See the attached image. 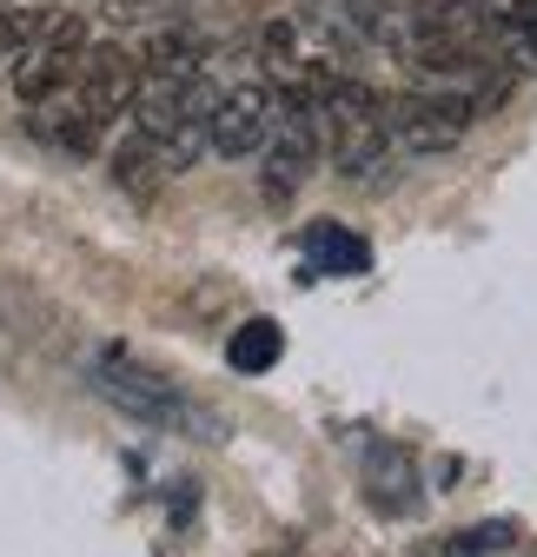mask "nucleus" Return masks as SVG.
<instances>
[{
	"label": "nucleus",
	"instance_id": "obj_1",
	"mask_svg": "<svg viewBox=\"0 0 537 557\" xmlns=\"http://www.w3.org/2000/svg\"><path fill=\"white\" fill-rule=\"evenodd\" d=\"M133 100H140V53L133 47H87L80 74L60 94L27 107V126L60 153H93L107 139V126L133 113Z\"/></svg>",
	"mask_w": 537,
	"mask_h": 557
},
{
	"label": "nucleus",
	"instance_id": "obj_2",
	"mask_svg": "<svg viewBox=\"0 0 537 557\" xmlns=\"http://www.w3.org/2000/svg\"><path fill=\"white\" fill-rule=\"evenodd\" d=\"M312 100H319V126H325V160L339 166V180L352 186H378L391 153H398V139H391V100H378L365 81L352 74H332L325 60L305 66V81H299Z\"/></svg>",
	"mask_w": 537,
	"mask_h": 557
},
{
	"label": "nucleus",
	"instance_id": "obj_3",
	"mask_svg": "<svg viewBox=\"0 0 537 557\" xmlns=\"http://www.w3.org/2000/svg\"><path fill=\"white\" fill-rule=\"evenodd\" d=\"M87 21L74 8H21V34L8 47V81L14 94L34 107L47 94H60L66 81L80 74V60H87Z\"/></svg>",
	"mask_w": 537,
	"mask_h": 557
},
{
	"label": "nucleus",
	"instance_id": "obj_4",
	"mask_svg": "<svg viewBox=\"0 0 537 557\" xmlns=\"http://www.w3.org/2000/svg\"><path fill=\"white\" fill-rule=\"evenodd\" d=\"M87 385H93L107 405H120L126 418L153 425V432H192V425H207V411H199L166 372H153L140 352H126V345H93Z\"/></svg>",
	"mask_w": 537,
	"mask_h": 557
},
{
	"label": "nucleus",
	"instance_id": "obj_5",
	"mask_svg": "<svg viewBox=\"0 0 537 557\" xmlns=\"http://www.w3.org/2000/svg\"><path fill=\"white\" fill-rule=\"evenodd\" d=\"M319 153H325L319 100H312L305 87H286V94H279V126H273V139H265V153H259V193L273 199V206H286V199L312 180Z\"/></svg>",
	"mask_w": 537,
	"mask_h": 557
},
{
	"label": "nucleus",
	"instance_id": "obj_6",
	"mask_svg": "<svg viewBox=\"0 0 537 557\" xmlns=\"http://www.w3.org/2000/svg\"><path fill=\"white\" fill-rule=\"evenodd\" d=\"M485 100L472 87H451V81H432V87H412L391 100V139L405 153H451L464 133L478 126Z\"/></svg>",
	"mask_w": 537,
	"mask_h": 557
},
{
	"label": "nucleus",
	"instance_id": "obj_7",
	"mask_svg": "<svg viewBox=\"0 0 537 557\" xmlns=\"http://www.w3.org/2000/svg\"><path fill=\"white\" fill-rule=\"evenodd\" d=\"M273 126H279V94L265 87V81H239V87H220L207 147H213L220 160H252V153H265Z\"/></svg>",
	"mask_w": 537,
	"mask_h": 557
},
{
	"label": "nucleus",
	"instance_id": "obj_8",
	"mask_svg": "<svg viewBox=\"0 0 537 557\" xmlns=\"http://www.w3.org/2000/svg\"><path fill=\"white\" fill-rule=\"evenodd\" d=\"M299 252H305V272H319V278H352V272L372 265V246L359 233H346V226H332V220L305 226Z\"/></svg>",
	"mask_w": 537,
	"mask_h": 557
},
{
	"label": "nucleus",
	"instance_id": "obj_9",
	"mask_svg": "<svg viewBox=\"0 0 537 557\" xmlns=\"http://www.w3.org/2000/svg\"><path fill=\"white\" fill-rule=\"evenodd\" d=\"M372 505L378 511H419V492H412V458L405 451H391V445H372Z\"/></svg>",
	"mask_w": 537,
	"mask_h": 557
},
{
	"label": "nucleus",
	"instance_id": "obj_10",
	"mask_svg": "<svg viewBox=\"0 0 537 557\" xmlns=\"http://www.w3.org/2000/svg\"><path fill=\"white\" fill-rule=\"evenodd\" d=\"M279 352H286V332H279L273 319H246V325L226 338V359H233V372H246V379L273 372V366H279Z\"/></svg>",
	"mask_w": 537,
	"mask_h": 557
},
{
	"label": "nucleus",
	"instance_id": "obj_11",
	"mask_svg": "<svg viewBox=\"0 0 537 557\" xmlns=\"http://www.w3.org/2000/svg\"><path fill=\"white\" fill-rule=\"evenodd\" d=\"M405 8H412V0H346V21H352L365 40H378V47L398 53V34H405Z\"/></svg>",
	"mask_w": 537,
	"mask_h": 557
},
{
	"label": "nucleus",
	"instance_id": "obj_12",
	"mask_svg": "<svg viewBox=\"0 0 537 557\" xmlns=\"http://www.w3.org/2000/svg\"><path fill=\"white\" fill-rule=\"evenodd\" d=\"M511 544H517V524L491 518V524H472V531H458V537L445 544V557H504Z\"/></svg>",
	"mask_w": 537,
	"mask_h": 557
},
{
	"label": "nucleus",
	"instance_id": "obj_13",
	"mask_svg": "<svg viewBox=\"0 0 537 557\" xmlns=\"http://www.w3.org/2000/svg\"><path fill=\"white\" fill-rule=\"evenodd\" d=\"M14 34H21V8H14V0H0V60H8Z\"/></svg>",
	"mask_w": 537,
	"mask_h": 557
}]
</instances>
